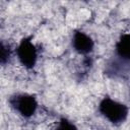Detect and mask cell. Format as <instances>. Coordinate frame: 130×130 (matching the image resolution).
<instances>
[{"mask_svg":"<svg viewBox=\"0 0 130 130\" xmlns=\"http://www.w3.org/2000/svg\"><path fill=\"white\" fill-rule=\"evenodd\" d=\"M72 45L75 51L79 54H88L92 51L93 48V42L91 38L82 31H75L73 36Z\"/></svg>","mask_w":130,"mask_h":130,"instance_id":"4","label":"cell"},{"mask_svg":"<svg viewBox=\"0 0 130 130\" xmlns=\"http://www.w3.org/2000/svg\"><path fill=\"white\" fill-rule=\"evenodd\" d=\"M11 106L23 117L29 118L37 110V101L30 94H17L10 99Z\"/></svg>","mask_w":130,"mask_h":130,"instance_id":"2","label":"cell"},{"mask_svg":"<svg viewBox=\"0 0 130 130\" xmlns=\"http://www.w3.org/2000/svg\"><path fill=\"white\" fill-rule=\"evenodd\" d=\"M17 56L20 63L26 68H32L37 61V49L29 38L21 40L17 48Z\"/></svg>","mask_w":130,"mask_h":130,"instance_id":"3","label":"cell"},{"mask_svg":"<svg viewBox=\"0 0 130 130\" xmlns=\"http://www.w3.org/2000/svg\"><path fill=\"white\" fill-rule=\"evenodd\" d=\"M57 130H77L76 126L74 124H72L71 122H69L67 119L62 118L58 124Z\"/></svg>","mask_w":130,"mask_h":130,"instance_id":"7","label":"cell"},{"mask_svg":"<svg viewBox=\"0 0 130 130\" xmlns=\"http://www.w3.org/2000/svg\"><path fill=\"white\" fill-rule=\"evenodd\" d=\"M10 57V47L9 45H6L5 43H1V55H0V60L2 64H5Z\"/></svg>","mask_w":130,"mask_h":130,"instance_id":"6","label":"cell"},{"mask_svg":"<svg viewBox=\"0 0 130 130\" xmlns=\"http://www.w3.org/2000/svg\"><path fill=\"white\" fill-rule=\"evenodd\" d=\"M100 112L113 124L124 122L128 115V109L125 105L113 101L110 98H105L100 104Z\"/></svg>","mask_w":130,"mask_h":130,"instance_id":"1","label":"cell"},{"mask_svg":"<svg viewBox=\"0 0 130 130\" xmlns=\"http://www.w3.org/2000/svg\"><path fill=\"white\" fill-rule=\"evenodd\" d=\"M117 55L123 60L130 61V35H123L116 45Z\"/></svg>","mask_w":130,"mask_h":130,"instance_id":"5","label":"cell"}]
</instances>
